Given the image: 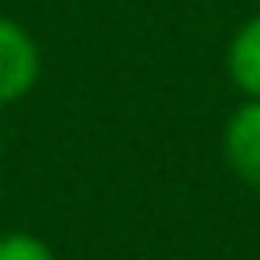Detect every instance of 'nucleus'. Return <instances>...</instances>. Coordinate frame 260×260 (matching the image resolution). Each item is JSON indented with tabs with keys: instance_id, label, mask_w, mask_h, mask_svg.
I'll list each match as a JSON object with an SVG mask.
<instances>
[{
	"instance_id": "7ed1b4c3",
	"label": "nucleus",
	"mask_w": 260,
	"mask_h": 260,
	"mask_svg": "<svg viewBox=\"0 0 260 260\" xmlns=\"http://www.w3.org/2000/svg\"><path fill=\"white\" fill-rule=\"evenodd\" d=\"M223 65H228L232 85H236L244 98H260V12L248 16V20L232 32L228 53H223Z\"/></svg>"
},
{
	"instance_id": "39448f33",
	"label": "nucleus",
	"mask_w": 260,
	"mask_h": 260,
	"mask_svg": "<svg viewBox=\"0 0 260 260\" xmlns=\"http://www.w3.org/2000/svg\"><path fill=\"white\" fill-rule=\"evenodd\" d=\"M0 150H4V130H0Z\"/></svg>"
},
{
	"instance_id": "20e7f679",
	"label": "nucleus",
	"mask_w": 260,
	"mask_h": 260,
	"mask_svg": "<svg viewBox=\"0 0 260 260\" xmlns=\"http://www.w3.org/2000/svg\"><path fill=\"white\" fill-rule=\"evenodd\" d=\"M0 260H57V252L37 232H0Z\"/></svg>"
},
{
	"instance_id": "f257e3e1",
	"label": "nucleus",
	"mask_w": 260,
	"mask_h": 260,
	"mask_svg": "<svg viewBox=\"0 0 260 260\" xmlns=\"http://www.w3.org/2000/svg\"><path fill=\"white\" fill-rule=\"evenodd\" d=\"M219 150H223V162L228 171L260 191V98H244L228 122H223V134H219Z\"/></svg>"
},
{
	"instance_id": "f03ea898",
	"label": "nucleus",
	"mask_w": 260,
	"mask_h": 260,
	"mask_svg": "<svg viewBox=\"0 0 260 260\" xmlns=\"http://www.w3.org/2000/svg\"><path fill=\"white\" fill-rule=\"evenodd\" d=\"M41 81V49L24 24L0 16V106L20 102Z\"/></svg>"
}]
</instances>
